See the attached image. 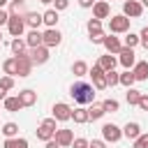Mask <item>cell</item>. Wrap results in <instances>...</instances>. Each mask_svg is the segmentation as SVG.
<instances>
[{
	"instance_id": "cell-10",
	"label": "cell",
	"mask_w": 148,
	"mask_h": 148,
	"mask_svg": "<svg viewBox=\"0 0 148 148\" xmlns=\"http://www.w3.org/2000/svg\"><path fill=\"white\" fill-rule=\"evenodd\" d=\"M88 74L92 76V83H95L97 90H104V88H106V76H104V69H102L99 65H92V67L88 69Z\"/></svg>"
},
{
	"instance_id": "cell-20",
	"label": "cell",
	"mask_w": 148,
	"mask_h": 148,
	"mask_svg": "<svg viewBox=\"0 0 148 148\" xmlns=\"http://www.w3.org/2000/svg\"><path fill=\"white\" fill-rule=\"evenodd\" d=\"M9 46H12V53H14V56H25V46H28V44H25V39L14 37Z\"/></svg>"
},
{
	"instance_id": "cell-25",
	"label": "cell",
	"mask_w": 148,
	"mask_h": 148,
	"mask_svg": "<svg viewBox=\"0 0 148 148\" xmlns=\"http://www.w3.org/2000/svg\"><path fill=\"white\" fill-rule=\"evenodd\" d=\"M72 120H74V123H79V125L88 123V120H90V116H88V109H74V111H72Z\"/></svg>"
},
{
	"instance_id": "cell-54",
	"label": "cell",
	"mask_w": 148,
	"mask_h": 148,
	"mask_svg": "<svg viewBox=\"0 0 148 148\" xmlns=\"http://www.w3.org/2000/svg\"><path fill=\"white\" fill-rule=\"evenodd\" d=\"M0 42H2V32H0Z\"/></svg>"
},
{
	"instance_id": "cell-9",
	"label": "cell",
	"mask_w": 148,
	"mask_h": 148,
	"mask_svg": "<svg viewBox=\"0 0 148 148\" xmlns=\"http://www.w3.org/2000/svg\"><path fill=\"white\" fill-rule=\"evenodd\" d=\"M30 72H32V60H30V56L25 53V56H16V74L18 76H30Z\"/></svg>"
},
{
	"instance_id": "cell-8",
	"label": "cell",
	"mask_w": 148,
	"mask_h": 148,
	"mask_svg": "<svg viewBox=\"0 0 148 148\" xmlns=\"http://www.w3.org/2000/svg\"><path fill=\"white\" fill-rule=\"evenodd\" d=\"M30 60H32V65H44L46 60H49V46H35V49H30Z\"/></svg>"
},
{
	"instance_id": "cell-18",
	"label": "cell",
	"mask_w": 148,
	"mask_h": 148,
	"mask_svg": "<svg viewBox=\"0 0 148 148\" xmlns=\"http://www.w3.org/2000/svg\"><path fill=\"white\" fill-rule=\"evenodd\" d=\"M18 99H21V106H32L37 102V92L30 90V88H25V90L18 92Z\"/></svg>"
},
{
	"instance_id": "cell-36",
	"label": "cell",
	"mask_w": 148,
	"mask_h": 148,
	"mask_svg": "<svg viewBox=\"0 0 148 148\" xmlns=\"http://www.w3.org/2000/svg\"><path fill=\"white\" fill-rule=\"evenodd\" d=\"M139 44V35H134V32H127V37H125V44L123 46H127V49H134Z\"/></svg>"
},
{
	"instance_id": "cell-40",
	"label": "cell",
	"mask_w": 148,
	"mask_h": 148,
	"mask_svg": "<svg viewBox=\"0 0 148 148\" xmlns=\"http://www.w3.org/2000/svg\"><path fill=\"white\" fill-rule=\"evenodd\" d=\"M136 106H141L143 111H148V95H143V92H141V97H139V104H136Z\"/></svg>"
},
{
	"instance_id": "cell-2",
	"label": "cell",
	"mask_w": 148,
	"mask_h": 148,
	"mask_svg": "<svg viewBox=\"0 0 148 148\" xmlns=\"http://www.w3.org/2000/svg\"><path fill=\"white\" fill-rule=\"evenodd\" d=\"M56 118L51 116V118H44L42 120V125L37 127V139L39 141H49V139H53V134H56Z\"/></svg>"
},
{
	"instance_id": "cell-24",
	"label": "cell",
	"mask_w": 148,
	"mask_h": 148,
	"mask_svg": "<svg viewBox=\"0 0 148 148\" xmlns=\"http://www.w3.org/2000/svg\"><path fill=\"white\" fill-rule=\"evenodd\" d=\"M2 102H5V109H7V111H12V113H16L18 109H23V106H21V99H18V95H16V97H5Z\"/></svg>"
},
{
	"instance_id": "cell-35",
	"label": "cell",
	"mask_w": 148,
	"mask_h": 148,
	"mask_svg": "<svg viewBox=\"0 0 148 148\" xmlns=\"http://www.w3.org/2000/svg\"><path fill=\"white\" fill-rule=\"evenodd\" d=\"M104 76H106V86H118V79H120V74H118V72L109 69V72H104Z\"/></svg>"
},
{
	"instance_id": "cell-39",
	"label": "cell",
	"mask_w": 148,
	"mask_h": 148,
	"mask_svg": "<svg viewBox=\"0 0 148 148\" xmlns=\"http://www.w3.org/2000/svg\"><path fill=\"white\" fill-rule=\"evenodd\" d=\"M53 5H56V12H62L69 7V0H53Z\"/></svg>"
},
{
	"instance_id": "cell-16",
	"label": "cell",
	"mask_w": 148,
	"mask_h": 148,
	"mask_svg": "<svg viewBox=\"0 0 148 148\" xmlns=\"http://www.w3.org/2000/svg\"><path fill=\"white\" fill-rule=\"evenodd\" d=\"M104 49L109 51V53H120V49H123V42L118 39V37H113V35H109V37H104Z\"/></svg>"
},
{
	"instance_id": "cell-27",
	"label": "cell",
	"mask_w": 148,
	"mask_h": 148,
	"mask_svg": "<svg viewBox=\"0 0 148 148\" xmlns=\"http://www.w3.org/2000/svg\"><path fill=\"white\" fill-rule=\"evenodd\" d=\"M2 69H5L7 76H16V56H14V58H7V60L2 62Z\"/></svg>"
},
{
	"instance_id": "cell-28",
	"label": "cell",
	"mask_w": 148,
	"mask_h": 148,
	"mask_svg": "<svg viewBox=\"0 0 148 148\" xmlns=\"http://www.w3.org/2000/svg\"><path fill=\"white\" fill-rule=\"evenodd\" d=\"M72 74H74V76H86V74H88V65H86L83 60H76V62L72 65Z\"/></svg>"
},
{
	"instance_id": "cell-31",
	"label": "cell",
	"mask_w": 148,
	"mask_h": 148,
	"mask_svg": "<svg viewBox=\"0 0 148 148\" xmlns=\"http://www.w3.org/2000/svg\"><path fill=\"white\" fill-rule=\"evenodd\" d=\"M104 113H106V111H104V106H102V104H92V106L88 109V116H90L92 120H99Z\"/></svg>"
},
{
	"instance_id": "cell-41",
	"label": "cell",
	"mask_w": 148,
	"mask_h": 148,
	"mask_svg": "<svg viewBox=\"0 0 148 148\" xmlns=\"http://www.w3.org/2000/svg\"><path fill=\"white\" fill-rule=\"evenodd\" d=\"M72 148H88V141L86 139H74L72 141Z\"/></svg>"
},
{
	"instance_id": "cell-4",
	"label": "cell",
	"mask_w": 148,
	"mask_h": 148,
	"mask_svg": "<svg viewBox=\"0 0 148 148\" xmlns=\"http://www.w3.org/2000/svg\"><path fill=\"white\" fill-rule=\"evenodd\" d=\"M7 30H9V35H12V37H21V35H23V30H25V21H23V16H18V14H9Z\"/></svg>"
},
{
	"instance_id": "cell-15",
	"label": "cell",
	"mask_w": 148,
	"mask_h": 148,
	"mask_svg": "<svg viewBox=\"0 0 148 148\" xmlns=\"http://www.w3.org/2000/svg\"><path fill=\"white\" fill-rule=\"evenodd\" d=\"M132 74H134V79H136V81H148V62H146V60L134 62Z\"/></svg>"
},
{
	"instance_id": "cell-3",
	"label": "cell",
	"mask_w": 148,
	"mask_h": 148,
	"mask_svg": "<svg viewBox=\"0 0 148 148\" xmlns=\"http://www.w3.org/2000/svg\"><path fill=\"white\" fill-rule=\"evenodd\" d=\"M109 30L111 35H120V32H130V18L125 14H118V16H111L109 21Z\"/></svg>"
},
{
	"instance_id": "cell-49",
	"label": "cell",
	"mask_w": 148,
	"mask_h": 148,
	"mask_svg": "<svg viewBox=\"0 0 148 148\" xmlns=\"http://www.w3.org/2000/svg\"><path fill=\"white\" fill-rule=\"evenodd\" d=\"M5 97H7V90H5V88H0V99H5Z\"/></svg>"
},
{
	"instance_id": "cell-21",
	"label": "cell",
	"mask_w": 148,
	"mask_h": 148,
	"mask_svg": "<svg viewBox=\"0 0 148 148\" xmlns=\"http://www.w3.org/2000/svg\"><path fill=\"white\" fill-rule=\"evenodd\" d=\"M139 134H141L139 123H127V125L123 127V136H127V139H136Z\"/></svg>"
},
{
	"instance_id": "cell-46",
	"label": "cell",
	"mask_w": 148,
	"mask_h": 148,
	"mask_svg": "<svg viewBox=\"0 0 148 148\" xmlns=\"http://www.w3.org/2000/svg\"><path fill=\"white\" fill-rule=\"evenodd\" d=\"M9 21V12H5V9H0V25H5Z\"/></svg>"
},
{
	"instance_id": "cell-22",
	"label": "cell",
	"mask_w": 148,
	"mask_h": 148,
	"mask_svg": "<svg viewBox=\"0 0 148 148\" xmlns=\"http://www.w3.org/2000/svg\"><path fill=\"white\" fill-rule=\"evenodd\" d=\"M25 44H28L30 49L42 46V32H39V30H30V32H28V37H25Z\"/></svg>"
},
{
	"instance_id": "cell-52",
	"label": "cell",
	"mask_w": 148,
	"mask_h": 148,
	"mask_svg": "<svg viewBox=\"0 0 148 148\" xmlns=\"http://www.w3.org/2000/svg\"><path fill=\"white\" fill-rule=\"evenodd\" d=\"M5 5H7V0H0V9H2V7H5Z\"/></svg>"
},
{
	"instance_id": "cell-13",
	"label": "cell",
	"mask_w": 148,
	"mask_h": 148,
	"mask_svg": "<svg viewBox=\"0 0 148 148\" xmlns=\"http://www.w3.org/2000/svg\"><path fill=\"white\" fill-rule=\"evenodd\" d=\"M53 118H56V120H69V118H72V109H69V104H65V102L53 104Z\"/></svg>"
},
{
	"instance_id": "cell-1",
	"label": "cell",
	"mask_w": 148,
	"mask_h": 148,
	"mask_svg": "<svg viewBox=\"0 0 148 148\" xmlns=\"http://www.w3.org/2000/svg\"><path fill=\"white\" fill-rule=\"evenodd\" d=\"M69 95L74 97L76 104L83 106V104H90V102L95 99V88H92L90 83H86V81H76V83H72Z\"/></svg>"
},
{
	"instance_id": "cell-7",
	"label": "cell",
	"mask_w": 148,
	"mask_h": 148,
	"mask_svg": "<svg viewBox=\"0 0 148 148\" xmlns=\"http://www.w3.org/2000/svg\"><path fill=\"white\" fill-rule=\"evenodd\" d=\"M60 42H62V35H60L56 28H49V30H44V32H42V44H44V46L53 49V46H58Z\"/></svg>"
},
{
	"instance_id": "cell-11",
	"label": "cell",
	"mask_w": 148,
	"mask_h": 148,
	"mask_svg": "<svg viewBox=\"0 0 148 148\" xmlns=\"http://www.w3.org/2000/svg\"><path fill=\"white\" fill-rule=\"evenodd\" d=\"M118 56H120V58H118V62H120L125 69L134 67V62H136V58H134V49H127V46H123Z\"/></svg>"
},
{
	"instance_id": "cell-53",
	"label": "cell",
	"mask_w": 148,
	"mask_h": 148,
	"mask_svg": "<svg viewBox=\"0 0 148 148\" xmlns=\"http://www.w3.org/2000/svg\"><path fill=\"white\" fill-rule=\"evenodd\" d=\"M12 2H25V0H12Z\"/></svg>"
},
{
	"instance_id": "cell-47",
	"label": "cell",
	"mask_w": 148,
	"mask_h": 148,
	"mask_svg": "<svg viewBox=\"0 0 148 148\" xmlns=\"http://www.w3.org/2000/svg\"><path fill=\"white\" fill-rule=\"evenodd\" d=\"M44 148H60V143H58V141H56V139H49V141H46V146H44Z\"/></svg>"
},
{
	"instance_id": "cell-6",
	"label": "cell",
	"mask_w": 148,
	"mask_h": 148,
	"mask_svg": "<svg viewBox=\"0 0 148 148\" xmlns=\"http://www.w3.org/2000/svg\"><path fill=\"white\" fill-rule=\"evenodd\" d=\"M102 136H104V141L116 143V141H120L123 130H120L118 125H113V123H106V125H102Z\"/></svg>"
},
{
	"instance_id": "cell-38",
	"label": "cell",
	"mask_w": 148,
	"mask_h": 148,
	"mask_svg": "<svg viewBox=\"0 0 148 148\" xmlns=\"http://www.w3.org/2000/svg\"><path fill=\"white\" fill-rule=\"evenodd\" d=\"M0 88L12 90V88H14V76H2V79H0Z\"/></svg>"
},
{
	"instance_id": "cell-29",
	"label": "cell",
	"mask_w": 148,
	"mask_h": 148,
	"mask_svg": "<svg viewBox=\"0 0 148 148\" xmlns=\"http://www.w3.org/2000/svg\"><path fill=\"white\" fill-rule=\"evenodd\" d=\"M134 81H136V79H134L132 69L123 72V74H120V79H118V83H120V86H125V88H132V83H134Z\"/></svg>"
},
{
	"instance_id": "cell-37",
	"label": "cell",
	"mask_w": 148,
	"mask_h": 148,
	"mask_svg": "<svg viewBox=\"0 0 148 148\" xmlns=\"http://www.w3.org/2000/svg\"><path fill=\"white\" fill-rule=\"evenodd\" d=\"M134 148H148V134H139L134 139Z\"/></svg>"
},
{
	"instance_id": "cell-34",
	"label": "cell",
	"mask_w": 148,
	"mask_h": 148,
	"mask_svg": "<svg viewBox=\"0 0 148 148\" xmlns=\"http://www.w3.org/2000/svg\"><path fill=\"white\" fill-rule=\"evenodd\" d=\"M127 104H139V97H141V90H134V88H127Z\"/></svg>"
},
{
	"instance_id": "cell-14",
	"label": "cell",
	"mask_w": 148,
	"mask_h": 148,
	"mask_svg": "<svg viewBox=\"0 0 148 148\" xmlns=\"http://www.w3.org/2000/svg\"><path fill=\"white\" fill-rule=\"evenodd\" d=\"M53 139L60 143V148H69L72 141H74V134H72V130H56Z\"/></svg>"
},
{
	"instance_id": "cell-32",
	"label": "cell",
	"mask_w": 148,
	"mask_h": 148,
	"mask_svg": "<svg viewBox=\"0 0 148 148\" xmlns=\"http://www.w3.org/2000/svg\"><path fill=\"white\" fill-rule=\"evenodd\" d=\"M2 134H5L7 139L16 136V134H18V125H16V123H5V125H2Z\"/></svg>"
},
{
	"instance_id": "cell-45",
	"label": "cell",
	"mask_w": 148,
	"mask_h": 148,
	"mask_svg": "<svg viewBox=\"0 0 148 148\" xmlns=\"http://www.w3.org/2000/svg\"><path fill=\"white\" fill-rule=\"evenodd\" d=\"M23 7V2H12V7H9V14H18V9Z\"/></svg>"
},
{
	"instance_id": "cell-5",
	"label": "cell",
	"mask_w": 148,
	"mask_h": 148,
	"mask_svg": "<svg viewBox=\"0 0 148 148\" xmlns=\"http://www.w3.org/2000/svg\"><path fill=\"white\" fill-rule=\"evenodd\" d=\"M123 14L130 16V18H139L143 14V5L139 0H125L123 2Z\"/></svg>"
},
{
	"instance_id": "cell-12",
	"label": "cell",
	"mask_w": 148,
	"mask_h": 148,
	"mask_svg": "<svg viewBox=\"0 0 148 148\" xmlns=\"http://www.w3.org/2000/svg\"><path fill=\"white\" fill-rule=\"evenodd\" d=\"M109 14H111V7H109V2H106V0H95V5H92V16L102 21V18H106Z\"/></svg>"
},
{
	"instance_id": "cell-42",
	"label": "cell",
	"mask_w": 148,
	"mask_h": 148,
	"mask_svg": "<svg viewBox=\"0 0 148 148\" xmlns=\"http://www.w3.org/2000/svg\"><path fill=\"white\" fill-rule=\"evenodd\" d=\"M139 42H141V44L148 49V28H143V30H141V35H139Z\"/></svg>"
},
{
	"instance_id": "cell-51",
	"label": "cell",
	"mask_w": 148,
	"mask_h": 148,
	"mask_svg": "<svg viewBox=\"0 0 148 148\" xmlns=\"http://www.w3.org/2000/svg\"><path fill=\"white\" fill-rule=\"evenodd\" d=\"M139 2H141V5H143V7H148V0H139Z\"/></svg>"
},
{
	"instance_id": "cell-44",
	"label": "cell",
	"mask_w": 148,
	"mask_h": 148,
	"mask_svg": "<svg viewBox=\"0 0 148 148\" xmlns=\"http://www.w3.org/2000/svg\"><path fill=\"white\" fill-rule=\"evenodd\" d=\"M90 42H92V44H102V42H104V35H102V32H97V35H90Z\"/></svg>"
},
{
	"instance_id": "cell-33",
	"label": "cell",
	"mask_w": 148,
	"mask_h": 148,
	"mask_svg": "<svg viewBox=\"0 0 148 148\" xmlns=\"http://www.w3.org/2000/svg\"><path fill=\"white\" fill-rule=\"evenodd\" d=\"M88 32H90V35H97V32H102V21L92 16V18L88 21Z\"/></svg>"
},
{
	"instance_id": "cell-48",
	"label": "cell",
	"mask_w": 148,
	"mask_h": 148,
	"mask_svg": "<svg viewBox=\"0 0 148 148\" xmlns=\"http://www.w3.org/2000/svg\"><path fill=\"white\" fill-rule=\"evenodd\" d=\"M79 5H81V7H92L95 0H79Z\"/></svg>"
},
{
	"instance_id": "cell-23",
	"label": "cell",
	"mask_w": 148,
	"mask_h": 148,
	"mask_svg": "<svg viewBox=\"0 0 148 148\" xmlns=\"http://www.w3.org/2000/svg\"><path fill=\"white\" fill-rule=\"evenodd\" d=\"M116 62H118V60L113 58V53H106V56H102V58H99V62H97V65H99L104 72H109V69H113V67H116Z\"/></svg>"
},
{
	"instance_id": "cell-17",
	"label": "cell",
	"mask_w": 148,
	"mask_h": 148,
	"mask_svg": "<svg viewBox=\"0 0 148 148\" xmlns=\"http://www.w3.org/2000/svg\"><path fill=\"white\" fill-rule=\"evenodd\" d=\"M23 21H25V25H28L30 30H39V25H42V14H37V12H28V14L23 16Z\"/></svg>"
},
{
	"instance_id": "cell-26",
	"label": "cell",
	"mask_w": 148,
	"mask_h": 148,
	"mask_svg": "<svg viewBox=\"0 0 148 148\" xmlns=\"http://www.w3.org/2000/svg\"><path fill=\"white\" fill-rule=\"evenodd\" d=\"M5 148H28V139H21V136L5 139Z\"/></svg>"
},
{
	"instance_id": "cell-50",
	"label": "cell",
	"mask_w": 148,
	"mask_h": 148,
	"mask_svg": "<svg viewBox=\"0 0 148 148\" xmlns=\"http://www.w3.org/2000/svg\"><path fill=\"white\" fill-rule=\"evenodd\" d=\"M39 2H44V5H51V2H53V0H39Z\"/></svg>"
},
{
	"instance_id": "cell-30",
	"label": "cell",
	"mask_w": 148,
	"mask_h": 148,
	"mask_svg": "<svg viewBox=\"0 0 148 148\" xmlns=\"http://www.w3.org/2000/svg\"><path fill=\"white\" fill-rule=\"evenodd\" d=\"M102 106H104V111H106V113H116V111L120 109V104H118V99H113V97H109V99H104V102H102Z\"/></svg>"
},
{
	"instance_id": "cell-19",
	"label": "cell",
	"mask_w": 148,
	"mask_h": 148,
	"mask_svg": "<svg viewBox=\"0 0 148 148\" xmlns=\"http://www.w3.org/2000/svg\"><path fill=\"white\" fill-rule=\"evenodd\" d=\"M42 23L49 25V28H56V23H58V12H56V9H46V12L42 14Z\"/></svg>"
},
{
	"instance_id": "cell-43",
	"label": "cell",
	"mask_w": 148,
	"mask_h": 148,
	"mask_svg": "<svg viewBox=\"0 0 148 148\" xmlns=\"http://www.w3.org/2000/svg\"><path fill=\"white\" fill-rule=\"evenodd\" d=\"M88 148H106V143H104V141H99V139H92V141L88 143Z\"/></svg>"
}]
</instances>
